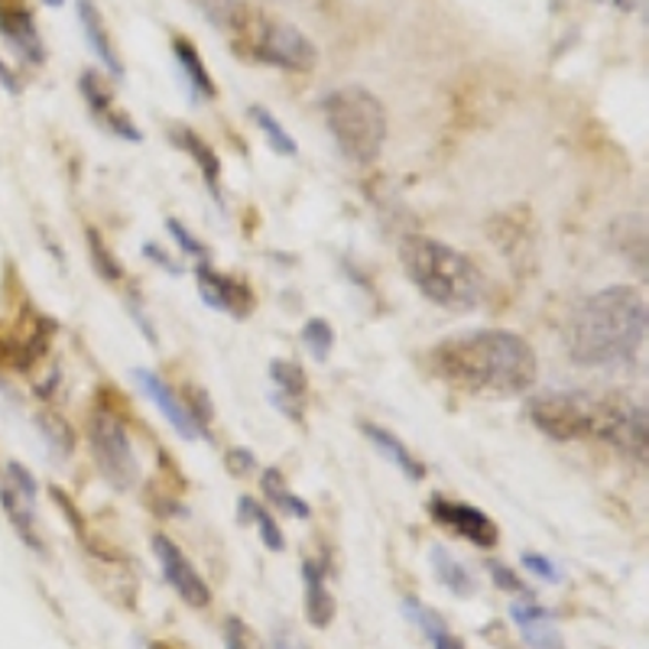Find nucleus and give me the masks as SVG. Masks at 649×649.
Returning a JSON list of instances; mask_svg holds the SVG:
<instances>
[{
  "instance_id": "ea45409f",
  "label": "nucleus",
  "mask_w": 649,
  "mask_h": 649,
  "mask_svg": "<svg viewBox=\"0 0 649 649\" xmlns=\"http://www.w3.org/2000/svg\"><path fill=\"white\" fill-rule=\"evenodd\" d=\"M273 649H303V647H296V643H290L286 637H276V643H273Z\"/></svg>"
},
{
  "instance_id": "39448f33",
  "label": "nucleus",
  "mask_w": 649,
  "mask_h": 649,
  "mask_svg": "<svg viewBox=\"0 0 649 649\" xmlns=\"http://www.w3.org/2000/svg\"><path fill=\"white\" fill-rule=\"evenodd\" d=\"M224 30L234 33L237 52H244L247 59L263 62V65H276L286 72H312L318 62V49L312 45L303 30L283 20H270L260 10L237 7V13L231 17Z\"/></svg>"
},
{
  "instance_id": "72a5a7b5",
  "label": "nucleus",
  "mask_w": 649,
  "mask_h": 649,
  "mask_svg": "<svg viewBox=\"0 0 649 649\" xmlns=\"http://www.w3.org/2000/svg\"><path fill=\"white\" fill-rule=\"evenodd\" d=\"M490 578H494V585H497V588H504V591H514V595H526V598H533V595H529V588H526V585L517 578V571H510L507 565L490 562Z\"/></svg>"
},
{
  "instance_id": "58836bf2",
  "label": "nucleus",
  "mask_w": 649,
  "mask_h": 649,
  "mask_svg": "<svg viewBox=\"0 0 649 649\" xmlns=\"http://www.w3.org/2000/svg\"><path fill=\"white\" fill-rule=\"evenodd\" d=\"M0 85L7 88L10 94H20V79L13 75V69L7 62H0Z\"/></svg>"
},
{
  "instance_id": "a19ab883",
  "label": "nucleus",
  "mask_w": 649,
  "mask_h": 649,
  "mask_svg": "<svg viewBox=\"0 0 649 649\" xmlns=\"http://www.w3.org/2000/svg\"><path fill=\"white\" fill-rule=\"evenodd\" d=\"M45 7H62V3H65V0H43Z\"/></svg>"
},
{
  "instance_id": "c756f323",
  "label": "nucleus",
  "mask_w": 649,
  "mask_h": 649,
  "mask_svg": "<svg viewBox=\"0 0 649 649\" xmlns=\"http://www.w3.org/2000/svg\"><path fill=\"white\" fill-rule=\"evenodd\" d=\"M192 3L202 10V17H205L212 27H227L231 17H234L237 7H241V0H192Z\"/></svg>"
},
{
  "instance_id": "473e14b6",
  "label": "nucleus",
  "mask_w": 649,
  "mask_h": 649,
  "mask_svg": "<svg viewBox=\"0 0 649 649\" xmlns=\"http://www.w3.org/2000/svg\"><path fill=\"white\" fill-rule=\"evenodd\" d=\"M224 649H254L251 630H247L244 620H237V617L224 620Z\"/></svg>"
},
{
  "instance_id": "f704fd0d",
  "label": "nucleus",
  "mask_w": 649,
  "mask_h": 649,
  "mask_svg": "<svg viewBox=\"0 0 649 649\" xmlns=\"http://www.w3.org/2000/svg\"><path fill=\"white\" fill-rule=\"evenodd\" d=\"M166 231L173 234L175 244H179V247H182L185 254H192V257L205 260V247H202V241H199V237H192V234H189V231H185V227H182V224L175 221V217H170V221H166Z\"/></svg>"
},
{
  "instance_id": "cd10ccee",
  "label": "nucleus",
  "mask_w": 649,
  "mask_h": 649,
  "mask_svg": "<svg viewBox=\"0 0 649 649\" xmlns=\"http://www.w3.org/2000/svg\"><path fill=\"white\" fill-rule=\"evenodd\" d=\"M88 257H91V266L104 276V280H111V283H118L121 276H124V266L118 263V260L111 257V251H108V244L101 241V234L94 231V227H88Z\"/></svg>"
},
{
  "instance_id": "20e7f679",
  "label": "nucleus",
  "mask_w": 649,
  "mask_h": 649,
  "mask_svg": "<svg viewBox=\"0 0 649 649\" xmlns=\"http://www.w3.org/2000/svg\"><path fill=\"white\" fill-rule=\"evenodd\" d=\"M325 128L351 163L371 166L387 143V108L367 88H335L322 98Z\"/></svg>"
},
{
  "instance_id": "9d476101",
  "label": "nucleus",
  "mask_w": 649,
  "mask_h": 649,
  "mask_svg": "<svg viewBox=\"0 0 649 649\" xmlns=\"http://www.w3.org/2000/svg\"><path fill=\"white\" fill-rule=\"evenodd\" d=\"M0 37L13 45V52L27 65H43L45 45L40 37V27L23 0H0Z\"/></svg>"
},
{
  "instance_id": "aec40b11",
  "label": "nucleus",
  "mask_w": 649,
  "mask_h": 649,
  "mask_svg": "<svg viewBox=\"0 0 649 649\" xmlns=\"http://www.w3.org/2000/svg\"><path fill=\"white\" fill-rule=\"evenodd\" d=\"M173 143L179 150H185L195 163H199V170H202V179H205V185H209V192L221 199V189H217V175H221V163H217L215 150L199 136V133H192V130L185 128H173Z\"/></svg>"
},
{
  "instance_id": "7ed1b4c3",
  "label": "nucleus",
  "mask_w": 649,
  "mask_h": 649,
  "mask_svg": "<svg viewBox=\"0 0 649 649\" xmlns=\"http://www.w3.org/2000/svg\"><path fill=\"white\" fill-rule=\"evenodd\" d=\"M399 263L409 276V283L438 308L448 312H475L484 303V276L462 251L426 237L409 234L399 244Z\"/></svg>"
},
{
  "instance_id": "9b49d317",
  "label": "nucleus",
  "mask_w": 649,
  "mask_h": 649,
  "mask_svg": "<svg viewBox=\"0 0 649 649\" xmlns=\"http://www.w3.org/2000/svg\"><path fill=\"white\" fill-rule=\"evenodd\" d=\"M195 283H199V293L202 300L217 308V312H227L234 318H244L251 308H254V293L251 286H244L241 280L227 276V273H217L209 266V260H199L195 266Z\"/></svg>"
},
{
  "instance_id": "bb28decb",
  "label": "nucleus",
  "mask_w": 649,
  "mask_h": 649,
  "mask_svg": "<svg viewBox=\"0 0 649 649\" xmlns=\"http://www.w3.org/2000/svg\"><path fill=\"white\" fill-rule=\"evenodd\" d=\"M247 114H251V121L263 130V136L270 140V146H273L280 156H296V140L290 136V130L283 128V124H280V121H276L266 108L251 104V108H247Z\"/></svg>"
},
{
  "instance_id": "f8f14e48",
  "label": "nucleus",
  "mask_w": 649,
  "mask_h": 649,
  "mask_svg": "<svg viewBox=\"0 0 649 649\" xmlns=\"http://www.w3.org/2000/svg\"><path fill=\"white\" fill-rule=\"evenodd\" d=\"M433 517L442 523V526H452L458 536H465L468 542H475L480 549H494L497 546V523L480 514L477 507H468V504H458V500H442V497H433L429 504Z\"/></svg>"
},
{
  "instance_id": "b1692460",
  "label": "nucleus",
  "mask_w": 649,
  "mask_h": 649,
  "mask_svg": "<svg viewBox=\"0 0 649 649\" xmlns=\"http://www.w3.org/2000/svg\"><path fill=\"white\" fill-rule=\"evenodd\" d=\"M241 519L257 526L260 539H263V546H266V549H273V552H283V549H286V539H283V533H280L276 519L270 517V510H266V507H260L257 500L241 497Z\"/></svg>"
},
{
  "instance_id": "e433bc0d",
  "label": "nucleus",
  "mask_w": 649,
  "mask_h": 649,
  "mask_svg": "<svg viewBox=\"0 0 649 649\" xmlns=\"http://www.w3.org/2000/svg\"><path fill=\"white\" fill-rule=\"evenodd\" d=\"M143 254L153 260V263H160L163 270H170L173 276H179V273H182V266H179V263H175V260L170 257V254H163V251H160L156 244H143Z\"/></svg>"
},
{
  "instance_id": "412c9836",
  "label": "nucleus",
  "mask_w": 649,
  "mask_h": 649,
  "mask_svg": "<svg viewBox=\"0 0 649 649\" xmlns=\"http://www.w3.org/2000/svg\"><path fill=\"white\" fill-rule=\"evenodd\" d=\"M0 507H3V514H7V519L13 523V533L33 549V552H45L43 539L37 536V526H33V507L7 484H0Z\"/></svg>"
},
{
  "instance_id": "6e6552de",
  "label": "nucleus",
  "mask_w": 649,
  "mask_h": 649,
  "mask_svg": "<svg viewBox=\"0 0 649 649\" xmlns=\"http://www.w3.org/2000/svg\"><path fill=\"white\" fill-rule=\"evenodd\" d=\"M647 406L633 396L610 393L601 403V423H598V438L610 442L630 458H647Z\"/></svg>"
},
{
  "instance_id": "4be33fe9",
  "label": "nucleus",
  "mask_w": 649,
  "mask_h": 649,
  "mask_svg": "<svg viewBox=\"0 0 649 649\" xmlns=\"http://www.w3.org/2000/svg\"><path fill=\"white\" fill-rule=\"evenodd\" d=\"M429 562H433L435 568V578H438L455 598H471V595H475V578H471V571L462 562H455V559L448 556L445 546H433V549H429Z\"/></svg>"
},
{
  "instance_id": "6ab92c4d",
  "label": "nucleus",
  "mask_w": 649,
  "mask_h": 649,
  "mask_svg": "<svg viewBox=\"0 0 649 649\" xmlns=\"http://www.w3.org/2000/svg\"><path fill=\"white\" fill-rule=\"evenodd\" d=\"M173 52L179 69H182V75H185V82L192 88V98H195V101H212V98H215V82H212V75H209V69H205L199 49L192 43H185V40H175Z\"/></svg>"
},
{
  "instance_id": "7c9ffc66",
  "label": "nucleus",
  "mask_w": 649,
  "mask_h": 649,
  "mask_svg": "<svg viewBox=\"0 0 649 649\" xmlns=\"http://www.w3.org/2000/svg\"><path fill=\"white\" fill-rule=\"evenodd\" d=\"M40 429H43L45 438L52 442L55 452H62V455L72 452V433H69V426H65L62 419H55V416H40Z\"/></svg>"
},
{
  "instance_id": "f3484780",
  "label": "nucleus",
  "mask_w": 649,
  "mask_h": 649,
  "mask_svg": "<svg viewBox=\"0 0 649 649\" xmlns=\"http://www.w3.org/2000/svg\"><path fill=\"white\" fill-rule=\"evenodd\" d=\"M303 581H305V620L315 630H325L335 620V598L325 585V575L318 571L315 562H303Z\"/></svg>"
},
{
  "instance_id": "ddd939ff",
  "label": "nucleus",
  "mask_w": 649,
  "mask_h": 649,
  "mask_svg": "<svg viewBox=\"0 0 649 649\" xmlns=\"http://www.w3.org/2000/svg\"><path fill=\"white\" fill-rule=\"evenodd\" d=\"M510 617L523 633V643L529 649H565L562 633L552 623V613L546 607L533 605V598L510 607Z\"/></svg>"
},
{
  "instance_id": "4c0bfd02",
  "label": "nucleus",
  "mask_w": 649,
  "mask_h": 649,
  "mask_svg": "<svg viewBox=\"0 0 649 649\" xmlns=\"http://www.w3.org/2000/svg\"><path fill=\"white\" fill-rule=\"evenodd\" d=\"M227 465H231V471H234V475H244V471H251V468H254V458H251V452H241V448H237V452H231V455H227Z\"/></svg>"
},
{
  "instance_id": "dca6fc26",
  "label": "nucleus",
  "mask_w": 649,
  "mask_h": 649,
  "mask_svg": "<svg viewBox=\"0 0 649 649\" xmlns=\"http://www.w3.org/2000/svg\"><path fill=\"white\" fill-rule=\"evenodd\" d=\"M79 20H82V30H85L88 49L101 59V65H104L111 75L121 79V75H124V65H121V59H118V52H114L111 33H108V27H104L101 13H98V7H94V0H79Z\"/></svg>"
},
{
  "instance_id": "79ce46f5",
  "label": "nucleus",
  "mask_w": 649,
  "mask_h": 649,
  "mask_svg": "<svg viewBox=\"0 0 649 649\" xmlns=\"http://www.w3.org/2000/svg\"><path fill=\"white\" fill-rule=\"evenodd\" d=\"M150 649H163V647H160V643H156V647H150Z\"/></svg>"
},
{
  "instance_id": "a211bd4d",
  "label": "nucleus",
  "mask_w": 649,
  "mask_h": 649,
  "mask_svg": "<svg viewBox=\"0 0 649 649\" xmlns=\"http://www.w3.org/2000/svg\"><path fill=\"white\" fill-rule=\"evenodd\" d=\"M361 433L371 438V445L377 448V455H384L389 465H396L403 475L409 477V480H423L426 477V468H423V462H416V455L396 438L393 433H387V429H381V426H371V423H364L361 426Z\"/></svg>"
},
{
  "instance_id": "1a4fd4ad",
  "label": "nucleus",
  "mask_w": 649,
  "mask_h": 649,
  "mask_svg": "<svg viewBox=\"0 0 649 649\" xmlns=\"http://www.w3.org/2000/svg\"><path fill=\"white\" fill-rule=\"evenodd\" d=\"M153 556H156V562L163 568L166 585L173 588L185 605L195 607V610L212 605V591H209L205 578L195 571V565L189 562V556L179 549L175 539H170V536H153Z\"/></svg>"
},
{
  "instance_id": "f257e3e1",
  "label": "nucleus",
  "mask_w": 649,
  "mask_h": 649,
  "mask_svg": "<svg viewBox=\"0 0 649 649\" xmlns=\"http://www.w3.org/2000/svg\"><path fill=\"white\" fill-rule=\"evenodd\" d=\"M438 381L484 396H519L536 384V351L517 332L477 328L458 332L429 351Z\"/></svg>"
},
{
  "instance_id": "c85d7f7f",
  "label": "nucleus",
  "mask_w": 649,
  "mask_h": 649,
  "mask_svg": "<svg viewBox=\"0 0 649 649\" xmlns=\"http://www.w3.org/2000/svg\"><path fill=\"white\" fill-rule=\"evenodd\" d=\"M303 342L312 351V357L325 361L332 354V347H335V332H332V325L325 318H308L303 325Z\"/></svg>"
},
{
  "instance_id": "2eb2a0df",
  "label": "nucleus",
  "mask_w": 649,
  "mask_h": 649,
  "mask_svg": "<svg viewBox=\"0 0 649 649\" xmlns=\"http://www.w3.org/2000/svg\"><path fill=\"white\" fill-rule=\"evenodd\" d=\"M270 381H273V387H276V393H273V403L290 416V419H303V413H300V399L305 396V389H308V384H305V371L300 367V364H293V361H273L270 364Z\"/></svg>"
},
{
  "instance_id": "5701e85b",
  "label": "nucleus",
  "mask_w": 649,
  "mask_h": 649,
  "mask_svg": "<svg viewBox=\"0 0 649 649\" xmlns=\"http://www.w3.org/2000/svg\"><path fill=\"white\" fill-rule=\"evenodd\" d=\"M403 607H406V617H409V620H416V623L423 627V633L429 637L433 649H465V643H462V640L448 630V623L435 613L433 607L419 605L416 598H406Z\"/></svg>"
},
{
  "instance_id": "0eeeda50",
  "label": "nucleus",
  "mask_w": 649,
  "mask_h": 649,
  "mask_svg": "<svg viewBox=\"0 0 649 649\" xmlns=\"http://www.w3.org/2000/svg\"><path fill=\"white\" fill-rule=\"evenodd\" d=\"M88 442H91V452H94V465L104 475V480L111 487H118V490H130L136 484V477H140L136 455H133V445H130L124 423L108 406H98L91 413V419H88Z\"/></svg>"
},
{
  "instance_id": "423d86ee",
  "label": "nucleus",
  "mask_w": 649,
  "mask_h": 649,
  "mask_svg": "<svg viewBox=\"0 0 649 649\" xmlns=\"http://www.w3.org/2000/svg\"><path fill=\"white\" fill-rule=\"evenodd\" d=\"M605 396H591L585 389H549L529 399V419L539 433L559 442L598 435Z\"/></svg>"
},
{
  "instance_id": "a878e982",
  "label": "nucleus",
  "mask_w": 649,
  "mask_h": 649,
  "mask_svg": "<svg viewBox=\"0 0 649 649\" xmlns=\"http://www.w3.org/2000/svg\"><path fill=\"white\" fill-rule=\"evenodd\" d=\"M263 490H266V497L273 500V507H280V510H286V514H293V517L308 519V504H305L303 497H296L290 487H286V480L280 471H263Z\"/></svg>"
},
{
  "instance_id": "f03ea898",
  "label": "nucleus",
  "mask_w": 649,
  "mask_h": 649,
  "mask_svg": "<svg viewBox=\"0 0 649 649\" xmlns=\"http://www.w3.org/2000/svg\"><path fill=\"white\" fill-rule=\"evenodd\" d=\"M647 300L633 286H610L588 296L568 318V354L578 367L617 371L633 364L647 342Z\"/></svg>"
},
{
  "instance_id": "393cba45",
  "label": "nucleus",
  "mask_w": 649,
  "mask_h": 649,
  "mask_svg": "<svg viewBox=\"0 0 649 649\" xmlns=\"http://www.w3.org/2000/svg\"><path fill=\"white\" fill-rule=\"evenodd\" d=\"M79 88H82V98H85L91 118L104 124V121L114 114V94H111V88L104 85V79H101L98 72H85V75L79 79Z\"/></svg>"
},
{
  "instance_id": "4468645a",
  "label": "nucleus",
  "mask_w": 649,
  "mask_h": 649,
  "mask_svg": "<svg viewBox=\"0 0 649 649\" xmlns=\"http://www.w3.org/2000/svg\"><path fill=\"white\" fill-rule=\"evenodd\" d=\"M133 377H136V384L140 389L156 403V409L170 419V426H173L175 433L182 435V438H195L199 435V426L192 423V416H189V409L179 403V396H175L173 389L166 387L153 371H133Z\"/></svg>"
},
{
  "instance_id": "2f4dec72",
  "label": "nucleus",
  "mask_w": 649,
  "mask_h": 649,
  "mask_svg": "<svg viewBox=\"0 0 649 649\" xmlns=\"http://www.w3.org/2000/svg\"><path fill=\"white\" fill-rule=\"evenodd\" d=\"M7 475H10V487L33 507V504H37V480H33V475H30L20 462H10V465H7Z\"/></svg>"
},
{
  "instance_id": "c9c22d12",
  "label": "nucleus",
  "mask_w": 649,
  "mask_h": 649,
  "mask_svg": "<svg viewBox=\"0 0 649 649\" xmlns=\"http://www.w3.org/2000/svg\"><path fill=\"white\" fill-rule=\"evenodd\" d=\"M523 565H526L536 578H546V581H559V578H562V571L549 562L546 556H539V552H526V556H523Z\"/></svg>"
}]
</instances>
